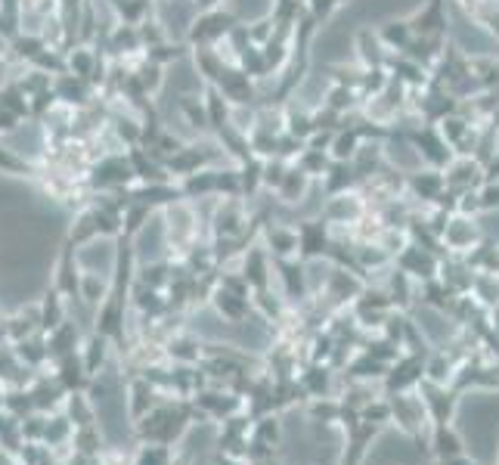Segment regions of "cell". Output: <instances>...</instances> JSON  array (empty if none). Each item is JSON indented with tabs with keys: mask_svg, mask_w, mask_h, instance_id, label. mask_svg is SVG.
Here are the masks:
<instances>
[{
	"mask_svg": "<svg viewBox=\"0 0 499 465\" xmlns=\"http://www.w3.org/2000/svg\"><path fill=\"white\" fill-rule=\"evenodd\" d=\"M444 285L453 292V295H468L472 285H475L472 267H468V264H459V261L444 264Z\"/></svg>",
	"mask_w": 499,
	"mask_h": 465,
	"instance_id": "obj_14",
	"label": "cell"
},
{
	"mask_svg": "<svg viewBox=\"0 0 499 465\" xmlns=\"http://www.w3.org/2000/svg\"><path fill=\"white\" fill-rule=\"evenodd\" d=\"M453 372H456V360L447 354L444 348L428 350V354H425V382L453 385Z\"/></svg>",
	"mask_w": 499,
	"mask_h": 465,
	"instance_id": "obj_10",
	"label": "cell"
},
{
	"mask_svg": "<svg viewBox=\"0 0 499 465\" xmlns=\"http://www.w3.org/2000/svg\"><path fill=\"white\" fill-rule=\"evenodd\" d=\"M0 174L32 177L34 181V159H25V153L10 146V140H0Z\"/></svg>",
	"mask_w": 499,
	"mask_h": 465,
	"instance_id": "obj_12",
	"label": "cell"
},
{
	"mask_svg": "<svg viewBox=\"0 0 499 465\" xmlns=\"http://www.w3.org/2000/svg\"><path fill=\"white\" fill-rule=\"evenodd\" d=\"M267 242H270V252L276 255V261L298 255V230L295 227H285V224L267 227Z\"/></svg>",
	"mask_w": 499,
	"mask_h": 465,
	"instance_id": "obj_13",
	"label": "cell"
},
{
	"mask_svg": "<svg viewBox=\"0 0 499 465\" xmlns=\"http://www.w3.org/2000/svg\"><path fill=\"white\" fill-rule=\"evenodd\" d=\"M416 395L422 397L431 425H450V422L459 419L462 395H456L450 385H434V382H425L422 378L419 388H416Z\"/></svg>",
	"mask_w": 499,
	"mask_h": 465,
	"instance_id": "obj_2",
	"label": "cell"
},
{
	"mask_svg": "<svg viewBox=\"0 0 499 465\" xmlns=\"http://www.w3.org/2000/svg\"><path fill=\"white\" fill-rule=\"evenodd\" d=\"M388 155H391V162L401 164L403 171H412V168L419 164V159H422V155H419L412 146H406V143H391V146H388Z\"/></svg>",
	"mask_w": 499,
	"mask_h": 465,
	"instance_id": "obj_21",
	"label": "cell"
},
{
	"mask_svg": "<svg viewBox=\"0 0 499 465\" xmlns=\"http://www.w3.org/2000/svg\"><path fill=\"white\" fill-rule=\"evenodd\" d=\"M382 41L391 47H410V28L403 23H388L382 28Z\"/></svg>",
	"mask_w": 499,
	"mask_h": 465,
	"instance_id": "obj_24",
	"label": "cell"
},
{
	"mask_svg": "<svg viewBox=\"0 0 499 465\" xmlns=\"http://www.w3.org/2000/svg\"><path fill=\"white\" fill-rule=\"evenodd\" d=\"M453 38L459 44V50H466V53H494L496 50V41L481 25L462 19L456 10H453Z\"/></svg>",
	"mask_w": 499,
	"mask_h": 465,
	"instance_id": "obj_6",
	"label": "cell"
},
{
	"mask_svg": "<svg viewBox=\"0 0 499 465\" xmlns=\"http://www.w3.org/2000/svg\"><path fill=\"white\" fill-rule=\"evenodd\" d=\"M397 267L403 270L410 279H434L440 270V261L431 248H419V246H406L401 255H397Z\"/></svg>",
	"mask_w": 499,
	"mask_h": 465,
	"instance_id": "obj_5",
	"label": "cell"
},
{
	"mask_svg": "<svg viewBox=\"0 0 499 465\" xmlns=\"http://www.w3.org/2000/svg\"><path fill=\"white\" fill-rule=\"evenodd\" d=\"M239 171V192L242 199H254L258 192H263V159L258 155H248L236 164Z\"/></svg>",
	"mask_w": 499,
	"mask_h": 465,
	"instance_id": "obj_9",
	"label": "cell"
},
{
	"mask_svg": "<svg viewBox=\"0 0 499 465\" xmlns=\"http://www.w3.org/2000/svg\"><path fill=\"white\" fill-rule=\"evenodd\" d=\"M351 106H354V93L347 88H341V84L326 93V109H332V112H338L341 116V112L351 109Z\"/></svg>",
	"mask_w": 499,
	"mask_h": 465,
	"instance_id": "obj_23",
	"label": "cell"
},
{
	"mask_svg": "<svg viewBox=\"0 0 499 465\" xmlns=\"http://www.w3.org/2000/svg\"><path fill=\"white\" fill-rule=\"evenodd\" d=\"M425 378V354H401L384 372V395H403L416 391L419 382Z\"/></svg>",
	"mask_w": 499,
	"mask_h": 465,
	"instance_id": "obj_3",
	"label": "cell"
},
{
	"mask_svg": "<svg viewBox=\"0 0 499 465\" xmlns=\"http://www.w3.org/2000/svg\"><path fill=\"white\" fill-rule=\"evenodd\" d=\"M475 181H477L475 164H459V168H456V174L450 177V183H475Z\"/></svg>",
	"mask_w": 499,
	"mask_h": 465,
	"instance_id": "obj_25",
	"label": "cell"
},
{
	"mask_svg": "<svg viewBox=\"0 0 499 465\" xmlns=\"http://www.w3.org/2000/svg\"><path fill=\"white\" fill-rule=\"evenodd\" d=\"M308 190H310V177L304 174L298 164H289L285 168V174H282V181L280 186H276V202H285V205H298L304 196H308Z\"/></svg>",
	"mask_w": 499,
	"mask_h": 465,
	"instance_id": "obj_8",
	"label": "cell"
},
{
	"mask_svg": "<svg viewBox=\"0 0 499 465\" xmlns=\"http://www.w3.org/2000/svg\"><path fill=\"white\" fill-rule=\"evenodd\" d=\"M416 140H419V149H416V153L425 155V159H431L434 164H444L447 155H450V153H447V143L440 140L434 131H422Z\"/></svg>",
	"mask_w": 499,
	"mask_h": 465,
	"instance_id": "obj_19",
	"label": "cell"
},
{
	"mask_svg": "<svg viewBox=\"0 0 499 465\" xmlns=\"http://www.w3.org/2000/svg\"><path fill=\"white\" fill-rule=\"evenodd\" d=\"M159 4H165V0H159Z\"/></svg>",
	"mask_w": 499,
	"mask_h": 465,
	"instance_id": "obj_31",
	"label": "cell"
},
{
	"mask_svg": "<svg viewBox=\"0 0 499 465\" xmlns=\"http://www.w3.org/2000/svg\"><path fill=\"white\" fill-rule=\"evenodd\" d=\"M0 56H10V41L0 34Z\"/></svg>",
	"mask_w": 499,
	"mask_h": 465,
	"instance_id": "obj_28",
	"label": "cell"
},
{
	"mask_svg": "<svg viewBox=\"0 0 499 465\" xmlns=\"http://www.w3.org/2000/svg\"><path fill=\"white\" fill-rule=\"evenodd\" d=\"M233 25H239V16L233 13L230 4L208 6V10H196L183 32V41L189 47H214L217 41H224L233 32Z\"/></svg>",
	"mask_w": 499,
	"mask_h": 465,
	"instance_id": "obj_1",
	"label": "cell"
},
{
	"mask_svg": "<svg viewBox=\"0 0 499 465\" xmlns=\"http://www.w3.org/2000/svg\"><path fill=\"white\" fill-rule=\"evenodd\" d=\"M248 285H254V289H267V255L261 252V248H254V252H248L245 257V274H242Z\"/></svg>",
	"mask_w": 499,
	"mask_h": 465,
	"instance_id": "obj_18",
	"label": "cell"
},
{
	"mask_svg": "<svg viewBox=\"0 0 499 465\" xmlns=\"http://www.w3.org/2000/svg\"><path fill=\"white\" fill-rule=\"evenodd\" d=\"M440 186H444L440 174H416V177H412V190H416L422 199H438L440 196Z\"/></svg>",
	"mask_w": 499,
	"mask_h": 465,
	"instance_id": "obj_22",
	"label": "cell"
},
{
	"mask_svg": "<svg viewBox=\"0 0 499 465\" xmlns=\"http://www.w3.org/2000/svg\"><path fill=\"white\" fill-rule=\"evenodd\" d=\"M192 4H196V0H192Z\"/></svg>",
	"mask_w": 499,
	"mask_h": 465,
	"instance_id": "obj_32",
	"label": "cell"
},
{
	"mask_svg": "<svg viewBox=\"0 0 499 465\" xmlns=\"http://www.w3.org/2000/svg\"><path fill=\"white\" fill-rule=\"evenodd\" d=\"M468 453V441L466 434L459 432V425L450 422V425H431V434H428V456L434 462H447L456 460V456Z\"/></svg>",
	"mask_w": 499,
	"mask_h": 465,
	"instance_id": "obj_4",
	"label": "cell"
},
{
	"mask_svg": "<svg viewBox=\"0 0 499 465\" xmlns=\"http://www.w3.org/2000/svg\"><path fill=\"white\" fill-rule=\"evenodd\" d=\"M304 4H308V16L313 19V23L323 25V23H329L341 6H345V0H304Z\"/></svg>",
	"mask_w": 499,
	"mask_h": 465,
	"instance_id": "obj_20",
	"label": "cell"
},
{
	"mask_svg": "<svg viewBox=\"0 0 499 465\" xmlns=\"http://www.w3.org/2000/svg\"><path fill=\"white\" fill-rule=\"evenodd\" d=\"M444 131H450V137H459V134H462V121H447Z\"/></svg>",
	"mask_w": 499,
	"mask_h": 465,
	"instance_id": "obj_27",
	"label": "cell"
},
{
	"mask_svg": "<svg viewBox=\"0 0 499 465\" xmlns=\"http://www.w3.org/2000/svg\"><path fill=\"white\" fill-rule=\"evenodd\" d=\"M481 205H484V209H487V211L499 209V186H487V190H484Z\"/></svg>",
	"mask_w": 499,
	"mask_h": 465,
	"instance_id": "obj_26",
	"label": "cell"
},
{
	"mask_svg": "<svg viewBox=\"0 0 499 465\" xmlns=\"http://www.w3.org/2000/svg\"><path fill=\"white\" fill-rule=\"evenodd\" d=\"M444 239H447V246L459 248V252H462V248H472L475 239H477V227L468 224V220H447Z\"/></svg>",
	"mask_w": 499,
	"mask_h": 465,
	"instance_id": "obj_17",
	"label": "cell"
},
{
	"mask_svg": "<svg viewBox=\"0 0 499 465\" xmlns=\"http://www.w3.org/2000/svg\"><path fill=\"white\" fill-rule=\"evenodd\" d=\"M0 109L13 112V116H19L23 121H32V116H28V97L13 78L0 88Z\"/></svg>",
	"mask_w": 499,
	"mask_h": 465,
	"instance_id": "obj_16",
	"label": "cell"
},
{
	"mask_svg": "<svg viewBox=\"0 0 499 465\" xmlns=\"http://www.w3.org/2000/svg\"><path fill=\"white\" fill-rule=\"evenodd\" d=\"M360 146H363V137L356 134V127H347V131H335V137L329 143V155L335 162H351Z\"/></svg>",
	"mask_w": 499,
	"mask_h": 465,
	"instance_id": "obj_15",
	"label": "cell"
},
{
	"mask_svg": "<svg viewBox=\"0 0 499 465\" xmlns=\"http://www.w3.org/2000/svg\"><path fill=\"white\" fill-rule=\"evenodd\" d=\"M494 465H499V453H496V456H494Z\"/></svg>",
	"mask_w": 499,
	"mask_h": 465,
	"instance_id": "obj_30",
	"label": "cell"
},
{
	"mask_svg": "<svg viewBox=\"0 0 499 465\" xmlns=\"http://www.w3.org/2000/svg\"><path fill=\"white\" fill-rule=\"evenodd\" d=\"M329 248V236H326V224H301L298 227V252L304 257H319Z\"/></svg>",
	"mask_w": 499,
	"mask_h": 465,
	"instance_id": "obj_11",
	"label": "cell"
},
{
	"mask_svg": "<svg viewBox=\"0 0 499 465\" xmlns=\"http://www.w3.org/2000/svg\"><path fill=\"white\" fill-rule=\"evenodd\" d=\"M490 326H494V332L499 335V307H496V311H494V323H490Z\"/></svg>",
	"mask_w": 499,
	"mask_h": 465,
	"instance_id": "obj_29",
	"label": "cell"
},
{
	"mask_svg": "<svg viewBox=\"0 0 499 465\" xmlns=\"http://www.w3.org/2000/svg\"><path fill=\"white\" fill-rule=\"evenodd\" d=\"M125 155H127V164H131L134 181L137 183H165V181H171L165 164L155 159L152 153H146L143 146H127Z\"/></svg>",
	"mask_w": 499,
	"mask_h": 465,
	"instance_id": "obj_7",
	"label": "cell"
}]
</instances>
